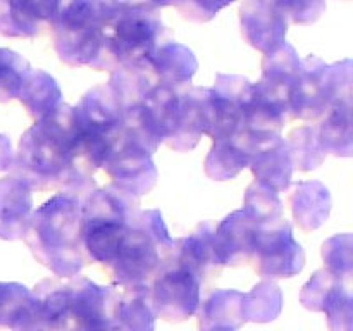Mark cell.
Here are the masks:
<instances>
[{"mask_svg": "<svg viewBox=\"0 0 353 331\" xmlns=\"http://www.w3.org/2000/svg\"><path fill=\"white\" fill-rule=\"evenodd\" d=\"M79 134L76 107L61 103L21 137L12 162L14 174L26 179L33 190L61 188V193L72 197L86 193L90 188L76 169Z\"/></svg>", "mask_w": 353, "mask_h": 331, "instance_id": "6da1fadb", "label": "cell"}, {"mask_svg": "<svg viewBox=\"0 0 353 331\" xmlns=\"http://www.w3.org/2000/svg\"><path fill=\"white\" fill-rule=\"evenodd\" d=\"M24 241L55 274H78L83 268L81 200L68 193L50 197L31 214Z\"/></svg>", "mask_w": 353, "mask_h": 331, "instance_id": "7a4b0ae2", "label": "cell"}, {"mask_svg": "<svg viewBox=\"0 0 353 331\" xmlns=\"http://www.w3.org/2000/svg\"><path fill=\"white\" fill-rule=\"evenodd\" d=\"M124 0H61L54 19V47L71 68L90 66L100 71L103 28Z\"/></svg>", "mask_w": 353, "mask_h": 331, "instance_id": "3957f363", "label": "cell"}, {"mask_svg": "<svg viewBox=\"0 0 353 331\" xmlns=\"http://www.w3.org/2000/svg\"><path fill=\"white\" fill-rule=\"evenodd\" d=\"M164 33L157 7L143 0H124L103 28L100 71L145 66Z\"/></svg>", "mask_w": 353, "mask_h": 331, "instance_id": "277c9868", "label": "cell"}, {"mask_svg": "<svg viewBox=\"0 0 353 331\" xmlns=\"http://www.w3.org/2000/svg\"><path fill=\"white\" fill-rule=\"evenodd\" d=\"M174 257V240L169 237L161 210L134 209L130 226L110 262L119 283L138 285L161 272Z\"/></svg>", "mask_w": 353, "mask_h": 331, "instance_id": "5b68a950", "label": "cell"}, {"mask_svg": "<svg viewBox=\"0 0 353 331\" xmlns=\"http://www.w3.org/2000/svg\"><path fill=\"white\" fill-rule=\"evenodd\" d=\"M352 59L326 64L316 55L302 61L290 92V117L314 121L340 102L352 100Z\"/></svg>", "mask_w": 353, "mask_h": 331, "instance_id": "8992f818", "label": "cell"}, {"mask_svg": "<svg viewBox=\"0 0 353 331\" xmlns=\"http://www.w3.org/2000/svg\"><path fill=\"white\" fill-rule=\"evenodd\" d=\"M134 207L112 188L93 190L81 203L83 250L97 262L110 264L130 226Z\"/></svg>", "mask_w": 353, "mask_h": 331, "instance_id": "52a82bcc", "label": "cell"}, {"mask_svg": "<svg viewBox=\"0 0 353 331\" xmlns=\"http://www.w3.org/2000/svg\"><path fill=\"white\" fill-rule=\"evenodd\" d=\"M102 168L109 176L112 190L126 199H140L157 181V168L150 152L123 133L114 141Z\"/></svg>", "mask_w": 353, "mask_h": 331, "instance_id": "ba28073f", "label": "cell"}, {"mask_svg": "<svg viewBox=\"0 0 353 331\" xmlns=\"http://www.w3.org/2000/svg\"><path fill=\"white\" fill-rule=\"evenodd\" d=\"M252 255L255 269L264 276L288 278L302 271L305 264L302 245L293 238L292 226L285 217L274 224L257 228Z\"/></svg>", "mask_w": 353, "mask_h": 331, "instance_id": "9c48e42d", "label": "cell"}, {"mask_svg": "<svg viewBox=\"0 0 353 331\" xmlns=\"http://www.w3.org/2000/svg\"><path fill=\"white\" fill-rule=\"evenodd\" d=\"M252 95V83L243 76L217 74L216 85L207 88L209 134L212 140L233 137L241 130Z\"/></svg>", "mask_w": 353, "mask_h": 331, "instance_id": "30bf717a", "label": "cell"}, {"mask_svg": "<svg viewBox=\"0 0 353 331\" xmlns=\"http://www.w3.org/2000/svg\"><path fill=\"white\" fill-rule=\"evenodd\" d=\"M200 278L183 265L176 264L159 274L154 288V307L168 319H185L192 316L199 303Z\"/></svg>", "mask_w": 353, "mask_h": 331, "instance_id": "8fae6325", "label": "cell"}, {"mask_svg": "<svg viewBox=\"0 0 353 331\" xmlns=\"http://www.w3.org/2000/svg\"><path fill=\"white\" fill-rule=\"evenodd\" d=\"M76 114L83 128L116 140L123 130L126 107L117 90L110 83H103L83 95L79 106H76Z\"/></svg>", "mask_w": 353, "mask_h": 331, "instance_id": "7c38bea8", "label": "cell"}, {"mask_svg": "<svg viewBox=\"0 0 353 331\" xmlns=\"http://www.w3.org/2000/svg\"><path fill=\"white\" fill-rule=\"evenodd\" d=\"M288 21L268 0H247L240 6V26L245 41L262 54L286 41Z\"/></svg>", "mask_w": 353, "mask_h": 331, "instance_id": "4fadbf2b", "label": "cell"}, {"mask_svg": "<svg viewBox=\"0 0 353 331\" xmlns=\"http://www.w3.org/2000/svg\"><path fill=\"white\" fill-rule=\"evenodd\" d=\"M288 117V100L269 92L259 83H252V95L240 131H243L254 145L281 134Z\"/></svg>", "mask_w": 353, "mask_h": 331, "instance_id": "5bb4252c", "label": "cell"}, {"mask_svg": "<svg viewBox=\"0 0 353 331\" xmlns=\"http://www.w3.org/2000/svg\"><path fill=\"white\" fill-rule=\"evenodd\" d=\"M209 131V106L207 88H186L179 92L178 112L171 133L165 138L169 148L188 152L199 145L200 138Z\"/></svg>", "mask_w": 353, "mask_h": 331, "instance_id": "9a60e30c", "label": "cell"}, {"mask_svg": "<svg viewBox=\"0 0 353 331\" xmlns=\"http://www.w3.org/2000/svg\"><path fill=\"white\" fill-rule=\"evenodd\" d=\"M61 0H0V34L33 38L54 19Z\"/></svg>", "mask_w": 353, "mask_h": 331, "instance_id": "2e32d148", "label": "cell"}, {"mask_svg": "<svg viewBox=\"0 0 353 331\" xmlns=\"http://www.w3.org/2000/svg\"><path fill=\"white\" fill-rule=\"evenodd\" d=\"M33 188L16 174L0 179V238L21 240L33 214Z\"/></svg>", "mask_w": 353, "mask_h": 331, "instance_id": "e0dca14e", "label": "cell"}, {"mask_svg": "<svg viewBox=\"0 0 353 331\" xmlns=\"http://www.w3.org/2000/svg\"><path fill=\"white\" fill-rule=\"evenodd\" d=\"M257 224L243 212L234 210L214 230V248L221 265H236L252 257Z\"/></svg>", "mask_w": 353, "mask_h": 331, "instance_id": "ac0fdd59", "label": "cell"}, {"mask_svg": "<svg viewBox=\"0 0 353 331\" xmlns=\"http://www.w3.org/2000/svg\"><path fill=\"white\" fill-rule=\"evenodd\" d=\"M248 168L255 176V181L271 186L276 192H285L292 185L293 162L288 145L281 134L255 145Z\"/></svg>", "mask_w": 353, "mask_h": 331, "instance_id": "d6986e66", "label": "cell"}, {"mask_svg": "<svg viewBox=\"0 0 353 331\" xmlns=\"http://www.w3.org/2000/svg\"><path fill=\"white\" fill-rule=\"evenodd\" d=\"M147 68L155 83L179 88L190 85L199 69V61L188 47L176 41H168L155 48L152 57L148 59Z\"/></svg>", "mask_w": 353, "mask_h": 331, "instance_id": "ffe728a7", "label": "cell"}, {"mask_svg": "<svg viewBox=\"0 0 353 331\" xmlns=\"http://www.w3.org/2000/svg\"><path fill=\"white\" fill-rule=\"evenodd\" d=\"M254 148V141L243 131H238L233 137L214 140L205 159V174L216 181L236 178L250 166Z\"/></svg>", "mask_w": 353, "mask_h": 331, "instance_id": "44dd1931", "label": "cell"}, {"mask_svg": "<svg viewBox=\"0 0 353 331\" xmlns=\"http://www.w3.org/2000/svg\"><path fill=\"white\" fill-rule=\"evenodd\" d=\"M293 219L302 231H314L330 217L333 200L331 193L321 181L296 183L290 195Z\"/></svg>", "mask_w": 353, "mask_h": 331, "instance_id": "7402d4cb", "label": "cell"}, {"mask_svg": "<svg viewBox=\"0 0 353 331\" xmlns=\"http://www.w3.org/2000/svg\"><path fill=\"white\" fill-rule=\"evenodd\" d=\"M172 262L186 268L199 278L216 265H221L214 248V228L210 221L199 224V228L188 237L174 241Z\"/></svg>", "mask_w": 353, "mask_h": 331, "instance_id": "603a6c76", "label": "cell"}, {"mask_svg": "<svg viewBox=\"0 0 353 331\" xmlns=\"http://www.w3.org/2000/svg\"><path fill=\"white\" fill-rule=\"evenodd\" d=\"M300 68H302V59L296 54L295 47L288 41H283L274 50L264 54L262 78L257 83L290 102V92L299 76Z\"/></svg>", "mask_w": 353, "mask_h": 331, "instance_id": "cb8c5ba5", "label": "cell"}, {"mask_svg": "<svg viewBox=\"0 0 353 331\" xmlns=\"http://www.w3.org/2000/svg\"><path fill=\"white\" fill-rule=\"evenodd\" d=\"M19 102L34 121L48 116L62 103V90L48 72L43 69H28L21 85Z\"/></svg>", "mask_w": 353, "mask_h": 331, "instance_id": "d4e9b609", "label": "cell"}, {"mask_svg": "<svg viewBox=\"0 0 353 331\" xmlns=\"http://www.w3.org/2000/svg\"><path fill=\"white\" fill-rule=\"evenodd\" d=\"M316 130L326 154H333L336 157H350L353 152L352 100L331 107L324 114L323 123Z\"/></svg>", "mask_w": 353, "mask_h": 331, "instance_id": "484cf974", "label": "cell"}, {"mask_svg": "<svg viewBox=\"0 0 353 331\" xmlns=\"http://www.w3.org/2000/svg\"><path fill=\"white\" fill-rule=\"evenodd\" d=\"M243 212L257 228L269 226L283 219V202L276 190L261 181H254L245 193Z\"/></svg>", "mask_w": 353, "mask_h": 331, "instance_id": "4316f807", "label": "cell"}, {"mask_svg": "<svg viewBox=\"0 0 353 331\" xmlns=\"http://www.w3.org/2000/svg\"><path fill=\"white\" fill-rule=\"evenodd\" d=\"M286 145H288L293 169H299L303 172L319 168L327 155L321 145L317 130L314 126L295 128L290 133Z\"/></svg>", "mask_w": 353, "mask_h": 331, "instance_id": "83f0119b", "label": "cell"}, {"mask_svg": "<svg viewBox=\"0 0 353 331\" xmlns=\"http://www.w3.org/2000/svg\"><path fill=\"white\" fill-rule=\"evenodd\" d=\"M26 59L21 57L17 52L9 48H0V102H10L19 95L21 85L26 76L28 69Z\"/></svg>", "mask_w": 353, "mask_h": 331, "instance_id": "f1b7e54d", "label": "cell"}, {"mask_svg": "<svg viewBox=\"0 0 353 331\" xmlns=\"http://www.w3.org/2000/svg\"><path fill=\"white\" fill-rule=\"evenodd\" d=\"M31 293L17 283H0V326H14L31 302Z\"/></svg>", "mask_w": 353, "mask_h": 331, "instance_id": "f546056e", "label": "cell"}, {"mask_svg": "<svg viewBox=\"0 0 353 331\" xmlns=\"http://www.w3.org/2000/svg\"><path fill=\"white\" fill-rule=\"evenodd\" d=\"M276 7L288 23L309 26L326 10V0H268Z\"/></svg>", "mask_w": 353, "mask_h": 331, "instance_id": "4dcf8cb0", "label": "cell"}, {"mask_svg": "<svg viewBox=\"0 0 353 331\" xmlns=\"http://www.w3.org/2000/svg\"><path fill=\"white\" fill-rule=\"evenodd\" d=\"M248 300V316L252 319H272L279 310V302H281V295H279L278 288L268 283H262L255 288L252 295L245 297Z\"/></svg>", "mask_w": 353, "mask_h": 331, "instance_id": "1f68e13d", "label": "cell"}, {"mask_svg": "<svg viewBox=\"0 0 353 331\" xmlns=\"http://www.w3.org/2000/svg\"><path fill=\"white\" fill-rule=\"evenodd\" d=\"M324 261L330 264L331 271L348 276L352 271V234H336L330 238L323 247Z\"/></svg>", "mask_w": 353, "mask_h": 331, "instance_id": "d6a6232c", "label": "cell"}, {"mask_svg": "<svg viewBox=\"0 0 353 331\" xmlns=\"http://www.w3.org/2000/svg\"><path fill=\"white\" fill-rule=\"evenodd\" d=\"M119 326L123 331H152L150 310L141 299H133L119 307Z\"/></svg>", "mask_w": 353, "mask_h": 331, "instance_id": "836d02e7", "label": "cell"}, {"mask_svg": "<svg viewBox=\"0 0 353 331\" xmlns=\"http://www.w3.org/2000/svg\"><path fill=\"white\" fill-rule=\"evenodd\" d=\"M236 0H179L178 9L183 17L193 23H207L219 14L221 9Z\"/></svg>", "mask_w": 353, "mask_h": 331, "instance_id": "e575fe53", "label": "cell"}, {"mask_svg": "<svg viewBox=\"0 0 353 331\" xmlns=\"http://www.w3.org/2000/svg\"><path fill=\"white\" fill-rule=\"evenodd\" d=\"M14 154L10 147V140L6 134H0V171H7L12 168Z\"/></svg>", "mask_w": 353, "mask_h": 331, "instance_id": "d590c367", "label": "cell"}, {"mask_svg": "<svg viewBox=\"0 0 353 331\" xmlns=\"http://www.w3.org/2000/svg\"><path fill=\"white\" fill-rule=\"evenodd\" d=\"M143 2L150 3V6L154 7H165V6H178L179 0H143Z\"/></svg>", "mask_w": 353, "mask_h": 331, "instance_id": "8d00e7d4", "label": "cell"}]
</instances>
